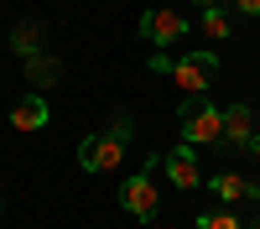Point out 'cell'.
Wrapping results in <instances>:
<instances>
[{"label":"cell","instance_id":"11","mask_svg":"<svg viewBox=\"0 0 260 229\" xmlns=\"http://www.w3.org/2000/svg\"><path fill=\"white\" fill-rule=\"evenodd\" d=\"M213 193H219L224 208H234L240 198H250V177H240V172H219V177H213Z\"/></svg>","mask_w":260,"mask_h":229},{"label":"cell","instance_id":"17","mask_svg":"<svg viewBox=\"0 0 260 229\" xmlns=\"http://www.w3.org/2000/svg\"><path fill=\"white\" fill-rule=\"evenodd\" d=\"M245 229H260V219H245Z\"/></svg>","mask_w":260,"mask_h":229},{"label":"cell","instance_id":"13","mask_svg":"<svg viewBox=\"0 0 260 229\" xmlns=\"http://www.w3.org/2000/svg\"><path fill=\"white\" fill-rule=\"evenodd\" d=\"M198 229H245V219H234V208H213V214H198Z\"/></svg>","mask_w":260,"mask_h":229},{"label":"cell","instance_id":"2","mask_svg":"<svg viewBox=\"0 0 260 229\" xmlns=\"http://www.w3.org/2000/svg\"><path fill=\"white\" fill-rule=\"evenodd\" d=\"M177 125H182V141L187 146H224V110L213 99H203V94L182 99Z\"/></svg>","mask_w":260,"mask_h":229},{"label":"cell","instance_id":"12","mask_svg":"<svg viewBox=\"0 0 260 229\" xmlns=\"http://www.w3.org/2000/svg\"><path fill=\"white\" fill-rule=\"evenodd\" d=\"M198 26L208 31V42H229V11H224V6H208Z\"/></svg>","mask_w":260,"mask_h":229},{"label":"cell","instance_id":"1","mask_svg":"<svg viewBox=\"0 0 260 229\" xmlns=\"http://www.w3.org/2000/svg\"><path fill=\"white\" fill-rule=\"evenodd\" d=\"M130 136H136L130 115H120L104 136H83V146H78V167H83V172H115V167L125 161V151H130Z\"/></svg>","mask_w":260,"mask_h":229},{"label":"cell","instance_id":"4","mask_svg":"<svg viewBox=\"0 0 260 229\" xmlns=\"http://www.w3.org/2000/svg\"><path fill=\"white\" fill-rule=\"evenodd\" d=\"M120 203H125V214H136V219H146V224L161 214V193H156V182H151L146 167H141L136 177L120 182Z\"/></svg>","mask_w":260,"mask_h":229},{"label":"cell","instance_id":"3","mask_svg":"<svg viewBox=\"0 0 260 229\" xmlns=\"http://www.w3.org/2000/svg\"><path fill=\"white\" fill-rule=\"evenodd\" d=\"M172 78H177V89L192 99V94H208V83L219 78V52H187L172 62Z\"/></svg>","mask_w":260,"mask_h":229},{"label":"cell","instance_id":"14","mask_svg":"<svg viewBox=\"0 0 260 229\" xmlns=\"http://www.w3.org/2000/svg\"><path fill=\"white\" fill-rule=\"evenodd\" d=\"M234 11L240 16H260V0H234Z\"/></svg>","mask_w":260,"mask_h":229},{"label":"cell","instance_id":"16","mask_svg":"<svg viewBox=\"0 0 260 229\" xmlns=\"http://www.w3.org/2000/svg\"><path fill=\"white\" fill-rule=\"evenodd\" d=\"M192 6H198V11H208V6H219V0H192Z\"/></svg>","mask_w":260,"mask_h":229},{"label":"cell","instance_id":"9","mask_svg":"<svg viewBox=\"0 0 260 229\" xmlns=\"http://www.w3.org/2000/svg\"><path fill=\"white\" fill-rule=\"evenodd\" d=\"M47 120H52V110H47V99H42V94H26V99L11 110V125H16V130H42Z\"/></svg>","mask_w":260,"mask_h":229},{"label":"cell","instance_id":"10","mask_svg":"<svg viewBox=\"0 0 260 229\" xmlns=\"http://www.w3.org/2000/svg\"><path fill=\"white\" fill-rule=\"evenodd\" d=\"M11 52L21 62L42 52V21H21V26H11Z\"/></svg>","mask_w":260,"mask_h":229},{"label":"cell","instance_id":"15","mask_svg":"<svg viewBox=\"0 0 260 229\" xmlns=\"http://www.w3.org/2000/svg\"><path fill=\"white\" fill-rule=\"evenodd\" d=\"M250 156H255V161H260V130H255V141H250Z\"/></svg>","mask_w":260,"mask_h":229},{"label":"cell","instance_id":"7","mask_svg":"<svg viewBox=\"0 0 260 229\" xmlns=\"http://www.w3.org/2000/svg\"><path fill=\"white\" fill-rule=\"evenodd\" d=\"M250 141H255V110L245 99H234L224 110V146H245L250 151Z\"/></svg>","mask_w":260,"mask_h":229},{"label":"cell","instance_id":"5","mask_svg":"<svg viewBox=\"0 0 260 229\" xmlns=\"http://www.w3.org/2000/svg\"><path fill=\"white\" fill-rule=\"evenodd\" d=\"M182 31H187V16H177V11H146V16H141V37L151 42V47H161V52H167Z\"/></svg>","mask_w":260,"mask_h":229},{"label":"cell","instance_id":"6","mask_svg":"<svg viewBox=\"0 0 260 229\" xmlns=\"http://www.w3.org/2000/svg\"><path fill=\"white\" fill-rule=\"evenodd\" d=\"M161 167H167V177L182 187V193H192V187H203V172H198V156H192V146L182 141L177 151H167L161 156Z\"/></svg>","mask_w":260,"mask_h":229},{"label":"cell","instance_id":"8","mask_svg":"<svg viewBox=\"0 0 260 229\" xmlns=\"http://www.w3.org/2000/svg\"><path fill=\"white\" fill-rule=\"evenodd\" d=\"M21 73H26L31 94H42V89H52V83L62 78V57H52V52H37V57H26V62H21Z\"/></svg>","mask_w":260,"mask_h":229}]
</instances>
